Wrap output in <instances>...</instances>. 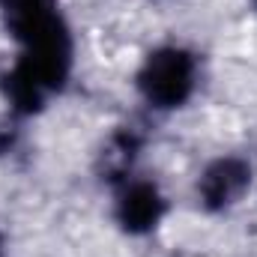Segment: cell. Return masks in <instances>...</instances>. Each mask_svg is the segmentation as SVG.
I'll return each mask as SVG.
<instances>
[{"label":"cell","mask_w":257,"mask_h":257,"mask_svg":"<svg viewBox=\"0 0 257 257\" xmlns=\"http://www.w3.org/2000/svg\"><path fill=\"white\" fill-rule=\"evenodd\" d=\"M189 63L183 60V54L177 51H168V54H159L153 57L147 66V75H144V87L150 93V99H159V102H180L189 90Z\"/></svg>","instance_id":"6da1fadb"}]
</instances>
